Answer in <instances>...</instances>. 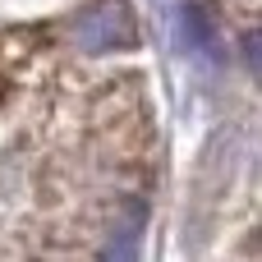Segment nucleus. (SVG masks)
I'll return each instance as SVG.
<instances>
[{"label": "nucleus", "instance_id": "nucleus-2", "mask_svg": "<svg viewBox=\"0 0 262 262\" xmlns=\"http://www.w3.org/2000/svg\"><path fill=\"white\" fill-rule=\"evenodd\" d=\"M180 46L189 55H207L216 60L221 55V41H216V23L203 5H180Z\"/></svg>", "mask_w": 262, "mask_h": 262}, {"label": "nucleus", "instance_id": "nucleus-1", "mask_svg": "<svg viewBox=\"0 0 262 262\" xmlns=\"http://www.w3.org/2000/svg\"><path fill=\"white\" fill-rule=\"evenodd\" d=\"M74 41L88 55H106V51H129L138 41V18L129 9V0H92L78 23H74Z\"/></svg>", "mask_w": 262, "mask_h": 262}, {"label": "nucleus", "instance_id": "nucleus-3", "mask_svg": "<svg viewBox=\"0 0 262 262\" xmlns=\"http://www.w3.org/2000/svg\"><path fill=\"white\" fill-rule=\"evenodd\" d=\"M244 60H249V69L258 64V32H249V37H244Z\"/></svg>", "mask_w": 262, "mask_h": 262}]
</instances>
